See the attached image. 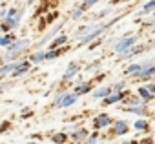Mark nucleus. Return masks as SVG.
Segmentation results:
<instances>
[{"label": "nucleus", "instance_id": "1", "mask_svg": "<svg viewBox=\"0 0 155 144\" xmlns=\"http://www.w3.org/2000/svg\"><path fill=\"white\" fill-rule=\"evenodd\" d=\"M29 44H31V42H29L28 38L15 40V42H13L9 47H8V51L4 53L2 60H4V62H8V64H9V62H13V58H17V57H18V55H20V53H22V51H24V49H26Z\"/></svg>", "mask_w": 155, "mask_h": 144}, {"label": "nucleus", "instance_id": "2", "mask_svg": "<svg viewBox=\"0 0 155 144\" xmlns=\"http://www.w3.org/2000/svg\"><path fill=\"white\" fill-rule=\"evenodd\" d=\"M135 40H137V37H135V35H133V37H126V38H122V40H119V42L115 44V51H117V53H124V51L131 49V46L135 44Z\"/></svg>", "mask_w": 155, "mask_h": 144}, {"label": "nucleus", "instance_id": "3", "mask_svg": "<svg viewBox=\"0 0 155 144\" xmlns=\"http://www.w3.org/2000/svg\"><path fill=\"white\" fill-rule=\"evenodd\" d=\"M110 124H111V119H110V115H106V113L97 115V117H95V120H93V128H95V129L106 128V126H110Z\"/></svg>", "mask_w": 155, "mask_h": 144}, {"label": "nucleus", "instance_id": "4", "mask_svg": "<svg viewBox=\"0 0 155 144\" xmlns=\"http://www.w3.org/2000/svg\"><path fill=\"white\" fill-rule=\"evenodd\" d=\"M108 26H110V24H104V26H101L99 29H95L93 33H90V35H86L84 38H81V40H79V46H82V44H88V42H91V40H93L95 37H99V35H101V33H102V31H104V29H106Z\"/></svg>", "mask_w": 155, "mask_h": 144}, {"label": "nucleus", "instance_id": "5", "mask_svg": "<svg viewBox=\"0 0 155 144\" xmlns=\"http://www.w3.org/2000/svg\"><path fill=\"white\" fill-rule=\"evenodd\" d=\"M29 67H31V60H20V64H18L17 71H15V73H11V75H13V77H20V75L28 73Z\"/></svg>", "mask_w": 155, "mask_h": 144}, {"label": "nucleus", "instance_id": "6", "mask_svg": "<svg viewBox=\"0 0 155 144\" xmlns=\"http://www.w3.org/2000/svg\"><path fill=\"white\" fill-rule=\"evenodd\" d=\"M18 64H20V62H9V64H4L2 67H0V79H2L4 75H8V73H15L17 67H18Z\"/></svg>", "mask_w": 155, "mask_h": 144}, {"label": "nucleus", "instance_id": "7", "mask_svg": "<svg viewBox=\"0 0 155 144\" xmlns=\"http://www.w3.org/2000/svg\"><path fill=\"white\" fill-rule=\"evenodd\" d=\"M77 99H79V95H75V93H64V95H62V104H60V108H68V106L75 104Z\"/></svg>", "mask_w": 155, "mask_h": 144}, {"label": "nucleus", "instance_id": "8", "mask_svg": "<svg viewBox=\"0 0 155 144\" xmlns=\"http://www.w3.org/2000/svg\"><path fill=\"white\" fill-rule=\"evenodd\" d=\"M66 42H68V37H66V35H60V37H57L55 40H51L49 49H51V51H55V49H58L60 46H64Z\"/></svg>", "mask_w": 155, "mask_h": 144}, {"label": "nucleus", "instance_id": "9", "mask_svg": "<svg viewBox=\"0 0 155 144\" xmlns=\"http://www.w3.org/2000/svg\"><path fill=\"white\" fill-rule=\"evenodd\" d=\"M110 95H111V88L104 86V88H99V90H97V91L93 93V99H95V100H99V99H104V97L108 99Z\"/></svg>", "mask_w": 155, "mask_h": 144}, {"label": "nucleus", "instance_id": "10", "mask_svg": "<svg viewBox=\"0 0 155 144\" xmlns=\"http://www.w3.org/2000/svg\"><path fill=\"white\" fill-rule=\"evenodd\" d=\"M13 42H15V37L11 33H6V35L0 37V46H2V47H9Z\"/></svg>", "mask_w": 155, "mask_h": 144}, {"label": "nucleus", "instance_id": "11", "mask_svg": "<svg viewBox=\"0 0 155 144\" xmlns=\"http://www.w3.org/2000/svg\"><path fill=\"white\" fill-rule=\"evenodd\" d=\"M44 60H48V53L46 51H37V53L31 55V62H35V64H40Z\"/></svg>", "mask_w": 155, "mask_h": 144}, {"label": "nucleus", "instance_id": "12", "mask_svg": "<svg viewBox=\"0 0 155 144\" xmlns=\"http://www.w3.org/2000/svg\"><path fill=\"white\" fill-rule=\"evenodd\" d=\"M77 73H79V67H77V64H69V67L66 69V73H64V80H69V79L75 77Z\"/></svg>", "mask_w": 155, "mask_h": 144}, {"label": "nucleus", "instance_id": "13", "mask_svg": "<svg viewBox=\"0 0 155 144\" xmlns=\"http://www.w3.org/2000/svg\"><path fill=\"white\" fill-rule=\"evenodd\" d=\"M113 131H115L117 135H124V133L128 131V124H126L124 120H119V122L115 124V128H113Z\"/></svg>", "mask_w": 155, "mask_h": 144}, {"label": "nucleus", "instance_id": "14", "mask_svg": "<svg viewBox=\"0 0 155 144\" xmlns=\"http://www.w3.org/2000/svg\"><path fill=\"white\" fill-rule=\"evenodd\" d=\"M90 90H91V86H90V82H86V84H79V86L75 88L73 93H75V95H84V93H88Z\"/></svg>", "mask_w": 155, "mask_h": 144}, {"label": "nucleus", "instance_id": "15", "mask_svg": "<svg viewBox=\"0 0 155 144\" xmlns=\"http://www.w3.org/2000/svg\"><path fill=\"white\" fill-rule=\"evenodd\" d=\"M140 71H142V64H131L126 69V73L128 75H140Z\"/></svg>", "mask_w": 155, "mask_h": 144}, {"label": "nucleus", "instance_id": "16", "mask_svg": "<svg viewBox=\"0 0 155 144\" xmlns=\"http://www.w3.org/2000/svg\"><path fill=\"white\" fill-rule=\"evenodd\" d=\"M71 137H73V140H84V139L88 137V131H86L84 128H81V129H77Z\"/></svg>", "mask_w": 155, "mask_h": 144}, {"label": "nucleus", "instance_id": "17", "mask_svg": "<svg viewBox=\"0 0 155 144\" xmlns=\"http://www.w3.org/2000/svg\"><path fill=\"white\" fill-rule=\"evenodd\" d=\"M122 99H124L122 93H113V95H110L108 99H104V104H113V102H119V100H122Z\"/></svg>", "mask_w": 155, "mask_h": 144}, {"label": "nucleus", "instance_id": "18", "mask_svg": "<svg viewBox=\"0 0 155 144\" xmlns=\"http://www.w3.org/2000/svg\"><path fill=\"white\" fill-rule=\"evenodd\" d=\"M66 140H68V135L66 133H55L53 135V142L55 144H64Z\"/></svg>", "mask_w": 155, "mask_h": 144}, {"label": "nucleus", "instance_id": "19", "mask_svg": "<svg viewBox=\"0 0 155 144\" xmlns=\"http://www.w3.org/2000/svg\"><path fill=\"white\" fill-rule=\"evenodd\" d=\"M124 111H131V113H137V115H142V113H146V110H144L142 106H135V108H128V110H124Z\"/></svg>", "mask_w": 155, "mask_h": 144}, {"label": "nucleus", "instance_id": "20", "mask_svg": "<svg viewBox=\"0 0 155 144\" xmlns=\"http://www.w3.org/2000/svg\"><path fill=\"white\" fill-rule=\"evenodd\" d=\"M62 55V49H55V51H48V60H53V58H57V57H60Z\"/></svg>", "mask_w": 155, "mask_h": 144}, {"label": "nucleus", "instance_id": "21", "mask_svg": "<svg viewBox=\"0 0 155 144\" xmlns=\"http://www.w3.org/2000/svg\"><path fill=\"white\" fill-rule=\"evenodd\" d=\"M139 95H142V99H146V100H150V99H151V93H150L146 88H140V90H139Z\"/></svg>", "mask_w": 155, "mask_h": 144}, {"label": "nucleus", "instance_id": "22", "mask_svg": "<svg viewBox=\"0 0 155 144\" xmlns=\"http://www.w3.org/2000/svg\"><path fill=\"white\" fill-rule=\"evenodd\" d=\"M153 9H155V2H146L142 13H150V11H153Z\"/></svg>", "mask_w": 155, "mask_h": 144}, {"label": "nucleus", "instance_id": "23", "mask_svg": "<svg viewBox=\"0 0 155 144\" xmlns=\"http://www.w3.org/2000/svg\"><path fill=\"white\" fill-rule=\"evenodd\" d=\"M133 126H135L137 129H146V128H148V122H146V120H137Z\"/></svg>", "mask_w": 155, "mask_h": 144}, {"label": "nucleus", "instance_id": "24", "mask_svg": "<svg viewBox=\"0 0 155 144\" xmlns=\"http://www.w3.org/2000/svg\"><path fill=\"white\" fill-rule=\"evenodd\" d=\"M126 102L131 106V108H135V106H139V99L137 97H130V99H126Z\"/></svg>", "mask_w": 155, "mask_h": 144}, {"label": "nucleus", "instance_id": "25", "mask_svg": "<svg viewBox=\"0 0 155 144\" xmlns=\"http://www.w3.org/2000/svg\"><path fill=\"white\" fill-rule=\"evenodd\" d=\"M82 13H84V8H82V6H79V8H77V11H73V15H71V17H73V18H79Z\"/></svg>", "mask_w": 155, "mask_h": 144}, {"label": "nucleus", "instance_id": "26", "mask_svg": "<svg viewBox=\"0 0 155 144\" xmlns=\"http://www.w3.org/2000/svg\"><path fill=\"white\" fill-rule=\"evenodd\" d=\"M124 86H126V82H119V84H115V86H113V90H115L117 93H120V91L124 90Z\"/></svg>", "mask_w": 155, "mask_h": 144}, {"label": "nucleus", "instance_id": "27", "mask_svg": "<svg viewBox=\"0 0 155 144\" xmlns=\"http://www.w3.org/2000/svg\"><path fill=\"white\" fill-rule=\"evenodd\" d=\"M86 144H97V135H91V137L86 140Z\"/></svg>", "mask_w": 155, "mask_h": 144}, {"label": "nucleus", "instance_id": "28", "mask_svg": "<svg viewBox=\"0 0 155 144\" xmlns=\"http://www.w3.org/2000/svg\"><path fill=\"white\" fill-rule=\"evenodd\" d=\"M146 90H148V91H150V93H155V84H150V86H148V88H146Z\"/></svg>", "mask_w": 155, "mask_h": 144}, {"label": "nucleus", "instance_id": "29", "mask_svg": "<svg viewBox=\"0 0 155 144\" xmlns=\"http://www.w3.org/2000/svg\"><path fill=\"white\" fill-rule=\"evenodd\" d=\"M124 144H135V142H124Z\"/></svg>", "mask_w": 155, "mask_h": 144}, {"label": "nucleus", "instance_id": "30", "mask_svg": "<svg viewBox=\"0 0 155 144\" xmlns=\"http://www.w3.org/2000/svg\"><path fill=\"white\" fill-rule=\"evenodd\" d=\"M144 144H151V142H150V140H148V142H144Z\"/></svg>", "mask_w": 155, "mask_h": 144}, {"label": "nucleus", "instance_id": "31", "mask_svg": "<svg viewBox=\"0 0 155 144\" xmlns=\"http://www.w3.org/2000/svg\"><path fill=\"white\" fill-rule=\"evenodd\" d=\"M0 29H2V26H0Z\"/></svg>", "mask_w": 155, "mask_h": 144}]
</instances>
